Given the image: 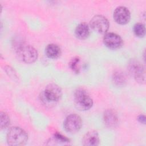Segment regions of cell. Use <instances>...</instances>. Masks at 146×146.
I'll return each mask as SVG.
<instances>
[{
  "mask_svg": "<svg viewBox=\"0 0 146 146\" xmlns=\"http://www.w3.org/2000/svg\"><path fill=\"white\" fill-rule=\"evenodd\" d=\"M113 18L118 24L125 25L130 20V11L124 6L117 7L113 12Z\"/></svg>",
  "mask_w": 146,
  "mask_h": 146,
  "instance_id": "9c48e42d",
  "label": "cell"
},
{
  "mask_svg": "<svg viewBox=\"0 0 146 146\" xmlns=\"http://www.w3.org/2000/svg\"><path fill=\"white\" fill-rule=\"evenodd\" d=\"M62 95L60 87L55 83H50L45 87L41 98L44 103L53 104L60 100Z\"/></svg>",
  "mask_w": 146,
  "mask_h": 146,
  "instance_id": "7a4b0ae2",
  "label": "cell"
},
{
  "mask_svg": "<svg viewBox=\"0 0 146 146\" xmlns=\"http://www.w3.org/2000/svg\"><path fill=\"white\" fill-rule=\"evenodd\" d=\"M129 71L135 80L140 83H144L145 75L143 66L136 60H131L129 63Z\"/></svg>",
  "mask_w": 146,
  "mask_h": 146,
  "instance_id": "52a82bcc",
  "label": "cell"
},
{
  "mask_svg": "<svg viewBox=\"0 0 146 146\" xmlns=\"http://www.w3.org/2000/svg\"><path fill=\"white\" fill-rule=\"evenodd\" d=\"M75 33L78 38L80 39H86L90 35V27L86 23L82 22L76 27Z\"/></svg>",
  "mask_w": 146,
  "mask_h": 146,
  "instance_id": "7c38bea8",
  "label": "cell"
},
{
  "mask_svg": "<svg viewBox=\"0 0 146 146\" xmlns=\"http://www.w3.org/2000/svg\"><path fill=\"white\" fill-rule=\"evenodd\" d=\"M91 27L96 32L100 34H105L109 28V22L107 19L101 15L93 17L90 22Z\"/></svg>",
  "mask_w": 146,
  "mask_h": 146,
  "instance_id": "8992f818",
  "label": "cell"
},
{
  "mask_svg": "<svg viewBox=\"0 0 146 146\" xmlns=\"http://www.w3.org/2000/svg\"><path fill=\"white\" fill-rule=\"evenodd\" d=\"M0 122L1 129L6 128L10 124L9 115L5 112H1L0 114Z\"/></svg>",
  "mask_w": 146,
  "mask_h": 146,
  "instance_id": "2e32d148",
  "label": "cell"
},
{
  "mask_svg": "<svg viewBox=\"0 0 146 146\" xmlns=\"http://www.w3.org/2000/svg\"><path fill=\"white\" fill-rule=\"evenodd\" d=\"M137 119H138L139 122H140L141 123H143V124H145V117L144 115H139Z\"/></svg>",
  "mask_w": 146,
  "mask_h": 146,
  "instance_id": "ac0fdd59",
  "label": "cell"
},
{
  "mask_svg": "<svg viewBox=\"0 0 146 146\" xmlns=\"http://www.w3.org/2000/svg\"><path fill=\"white\" fill-rule=\"evenodd\" d=\"M82 125V121L81 117L75 113L68 115L66 118L63 124L65 130L70 133L78 132L81 128Z\"/></svg>",
  "mask_w": 146,
  "mask_h": 146,
  "instance_id": "5b68a950",
  "label": "cell"
},
{
  "mask_svg": "<svg viewBox=\"0 0 146 146\" xmlns=\"http://www.w3.org/2000/svg\"><path fill=\"white\" fill-rule=\"evenodd\" d=\"M74 102L75 107L80 111L90 109L93 105V100L87 92L82 89L76 90L74 93Z\"/></svg>",
  "mask_w": 146,
  "mask_h": 146,
  "instance_id": "3957f363",
  "label": "cell"
},
{
  "mask_svg": "<svg viewBox=\"0 0 146 146\" xmlns=\"http://www.w3.org/2000/svg\"><path fill=\"white\" fill-rule=\"evenodd\" d=\"M22 60L26 63H33L38 58V52L36 49L32 46L27 44H19L17 48Z\"/></svg>",
  "mask_w": 146,
  "mask_h": 146,
  "instance_id": "277c9868",
  "label": "cell"
},
{
  "mask_svg": "<svg viewBox=\"0 0 146 146\" xmlns=\"http://www.w3.org/2000/svg\"><path fill=\"white\" fill-rule=\"evenodd\" d=\"M27 133L21 128L18 127H11L7 134V142L9 145L19 146L24 145L27 140Z\"/></svg>",
  "mask_w": 146,
  "mask_h": 146,
  "instance_id": "6da1fadb",
  "label": "cell"
},
{
  "mask_svg": "<svg viewBox=\"0 0 146 146\" xmlns=\"http://www.w3.org/2000/svg\"><path fill=\"white\" fill-rule=\"evenodd\" d=\"M46 55L51 59L58 58L61 54L60 47L56 44L51 43L47 46L45 48Z\"/></svg>",
  "mask_w": 146,
  "mask_h": 146,
  "instance_id": "4fadbf2b",
  "label": "cell"
},
{
  "mask_svg": "<svg viewBox=\"0 0 146 146\" xmlns=\"http://www.w3.org/2000/svg\"><path fill=\"white\" fill-rule=\"evenodd\" d=\"M112 80L113 83L117 86H123L126 83V78L124 74L119 71L113 73Z\"/></svg>",
  "mask_w": 146,
  "mask_h": 146,
  "instance_id": "5bb4252c",
  "label": "cell"
},
{
  "mask_svg": "<svg viewBox=\"0 0 146 146\" xmlns=\"http://www.w3.org/2000/svg\"><path fill=\"white\" fill-rule=\"evenodd\" d=\"M100 139L97 131L92 130L87 132L83 137L82 144L85 146H96L99 144Z\"/></svg>",
  "mask_w": 146,
  "mask_h": 146,
  "instance_id": "30bf717a",
  "label": "cell"
},
{
  "mask_svg": "<svg viewBox=\"0 0 146 146\" xmlns=\"http://www.w3.org/2000/svg\"><path fill=\"white\" fill-rule=\"evenodd\" d=\"M80 59L79 58L76 57L72 59V60L70 63V66L71 68L76 73L79 72V63Z\"/></svg>",
  "mask_w": 146,
  "mask_h": 146,
  "instance_id": "e0dca14e",
  "label": "cell"
},
{
  "mask_svg": "<svg viewBox=\"0 0 146 146\" xmlns=\"http://www.w3.org/2000/svg\"><path fill=\"white\" fill-rule=\"evenodd\" d=\"M133 32L138 37H143L145 34V26L143 23H137L134 25Z\"/></svg>",
  "mask_w": 146,
  "mask_h": 146,
  "instance_id": "9a60e30c",
  "label": "cell"
},
{
  "mask_svg": "<svg viewBox=\"0 0 146 146\" xmlns=\"http://www.w3.org/2000/svg\"><path fill=\"white\" fill-rule=\"evenodd\" d=\"M104 124L110 128L115 127L118 122V118L116 113L111 109L107 110L103 115Z\"/></svg>",
  "mask_w": 146,
  "mask_h": 146,
  "instance_id": "8fae6325",
  "label": "cell"
},
{
  "mask_svg": "<svg viewBox=\"0 0 146 146\" xmlns=\"http://www.w3.org/2000/svg\"><path fill=\"white\" fill-rule=\"evenodd\" d=\"M103 42L106 46L113 50L120 48L123 44L121 38L119 35L113 33L106 34L103 38Z\"/></svg>",
  "mask_w": 146,
  "mask_h": 146,
  "instance_id": "ba28073f",
  "label": "cell"
}]
</instances>
